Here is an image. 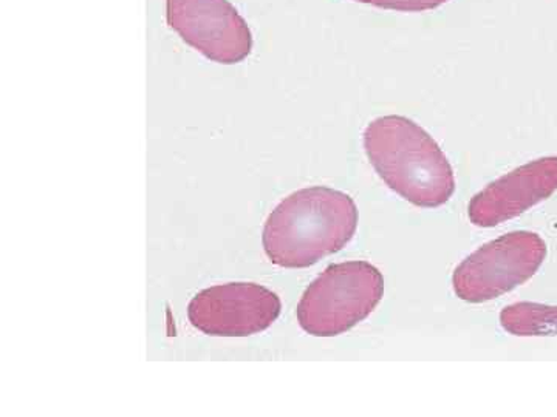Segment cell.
Listing matches in <instances>:
<instances>
[{"instance_id":"1","label":"cell","mask_w":557,"mask_h":417,"mask_svg":"<svg viewBox=\"0 0 557 417\" xmlns=\"http://www.w3.org/2000/svg\"><path fill=\"white\" fill-rule=\"evenodd\" d=\"M358 207L341 190L314 186L292 193L267 219L262 243L281 268H309L354 239Z\"/></svg>"},{"instance_id":"2","label":"cell","mask_w":557,"mask_h":417,"mask_svg":"<svg viewBox=\"0 0 557 417\" xmlns=\"http://www.w3.org/2000/svg\"><path fill=\"white\" fill-rule=\"evenodd\" d=\"M370 164L384 182L418 207H440L456 190V178L437 141L406 116H381L364 131Z\"/></svg>"},{"instance_id":"3","label":"cell","mask_w":557,"mask_h":417,"mask_svg":"<svg viewBox=\"0 0 557 417\" xmlns=\"http://www.w3.org/2000/svg\"><path fill=\"white\" fill-rule=\"evenodd\" d=\"M383 295V274L370 263L330 265L300 299V328L317 338L344 334L368 318Z\"/></svg>"},{"instance_id":"4","label":"cell","mask_w":557,"mask_h":417,"mask_svg":"<svg viewBox=\"0 0 557 417\" xmlns=\"http://www.w3.org/2000/svg\"><path fill=\"white\" fill-rule=\"evenodd\" d=\"M545 257L547 244L537 233H507L472 252L457 266L454 292L465 302H490L530 280Z\"/></svg>"},{"instance_id":"5","label":"cell","mask_w":557,"mask_h":417,"mask_svg":"<svg viewBox=\"0 0 557 417\" xmlns=\"http://www.w3.org/2000/svg\"><path fill=\"white\" fill-rule=\"evenodd\" d=\"M166 20L209 61L233 65L251 54V30L230 0H166Z\"/></svg>"},{"instance_id":"6","label":"cell","mask_w":557,"mask_h":417,"mask_svg":"<svg viewBox=\"0 0 557 417\" xmlns=\"http://www.w3.org/2000/svg\"><path fill=\"white\" fill-rule=\"evenodd\" d=\"M282 303L269 288L228 283L203 289L190 300L194 328L218 338H247L265 331L281 314Z\"/></svg>"},{"instance_id":"7","label":"cell","mask_w":557,"mask_h":417,"mask_svg":"<svg viewBox=\"0 0 557 417\" xmlns=\"http://www.w3.org/2000/svg\"><path fill=\"white\" fill-rule=\"evenodd\" d=\"M556 190L557 156L531 161L479 192L469 203V219L479 228H494L549 199Z\"/></svg>"},{"instance_id":"8","label":"cell","mask_w":557,"mask_h":417,"mask_svg":"<svg viewBox=\"0 0 557 417\" xmlns=\"http://www.w3.org/2000/svg\"><path fill=\"white\" fill-rule=\"evenodd\" d=\"M500 324L509 334L522 338L557 336V306L515 303L502 311Z\"/></svg>"},{"instance_id":"9","label":"cell","mask_w":557,"mask_h":417,"mask_svg":"<svg viewBox=\"0 0 557 417\" xmlns=\"http://www.w3.org/2000/svg\"><path fill=\"white\" fill-rule=\"evenodd\" d=\"M357 2L368 3V5L379 7V9L384 10L421 13V11L440 9L448 0H357Z\"/></svg>"}]
</instances>
